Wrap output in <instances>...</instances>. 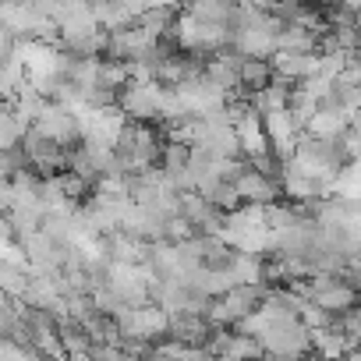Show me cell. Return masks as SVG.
Instances as JSON below:
<instances>
[{"label": "cell", "mask_w": 361, "mask_h": 361, "mask_svg": "<svg viewBox=\"0 0 361 361\" xmlns=\"http://www.w3.org/2000/svg\"><path fill=\"white\" fill-rule=\"evenodd\" d=\"M269 68H273V78L301 85L308 75H315V54H273Z\"/></svg>", "instance_id": "cell-3"}, {"label": "cell", "mask_w": 361, "mask_h": 361, "mask_svg": "<svg viewBox=\"0 0 361 361\" xmlns=\"http://www.w3.org/2000/svg\"><path fill=\"white\" fill-rule=\"evenodd\" d=\"M159 106H163V85L156 82H128L117 92V110L124 114V121L152 124L159 117Z\"/></svg>", "instance_id": "cell-1"}, {"label": "cell", "mask_w": 361, "mask_h": 361, "mask_svg": "<svg viewBox=\"0 0 361 361\" xmlns=\"http://www.w3.org/2000/svg\"><path fill=\"white\" fill-rule=\"evenodd\" d=\"M234 192H238L241 202L259 206V209H269V206L280 202V185H276V180H269V177H262V173H255L252 166L241 173V180L234 185Z\"/></svg>", "instance_id": "cell-2"}, {"label": "cell", "mask_w": 361, "mask_h": 361, "mask_svg": "<svg viewBox=\"0 0 361 361\" xmlns=\"http://www.w3.org/2000/svg\"><path fill=\"white\" fill-rule=\"evenodd\" d=\"M180 15H188L199 25L227 29L231 25V15H234V4H220V0H213V4H188V8H180Z\"/></svg>", "instance_id": "cell-5"}, {"label": "cell", "mask_w": 361, "mask_h": 361, "mask_svg": "<svg viewBox=\"0 0 361 361\" xmlns=\"http://www.w3.org/2000/svg\"><path fill=\"white\" fill-rule=\"evenodd\" d=\"M85 361H128V357H124L117 347H110V343H89Z\"/></svg>", "instance_id": "cell-7"}, {"label": "cell", "mask_w": 361, "mask_h": 361, "mask_svg": "<svg viewBox=\"0 0 361 361\" xmlns=\"http://www.w3.org/2000/svg\"><path fill=\"white\" fill-rule=\"evenodd\" d=\"M238 82H241V89H245L248 96L262 92V89L273 82V68H269V61L245 57V64H241V71H238Z\"/></svg>", "instance_id": "cell-6"}, {"label": "cell", "mask_w": 361, "mask_h": 361, "mask_svg": "<svg viewBox=\"0 0 361 361\" xmlns=\"http://www.w3.org/2000/svg\"><path fill=\"white\" fill-rule=\"evenodd\" d=\"M11 209V180H0V216H8Z\"/></svg>", "instance_id": "cell-8"}, {"label": "cell", "mask_w": 361, "mask_h": 361, "mask_svg": "<svg viewBox=\"0 0 361 361\" xmlns=\"http://www.w3.org/2000/svg\"><path fill=\"white\" fill-rule=\"evenodd\" d=\"M177 15H180V8H170V4H163V8H142L138 18H135V25L149 39H166V36H173Z\"/></svg>", "instance_id": "cell-4"}]
</instances>
